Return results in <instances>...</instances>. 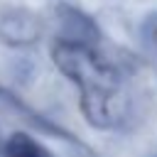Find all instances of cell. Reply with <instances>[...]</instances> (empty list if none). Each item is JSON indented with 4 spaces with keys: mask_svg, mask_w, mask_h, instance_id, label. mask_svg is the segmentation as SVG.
Here are the masks:
<instances>
[{
    "mask_svg": "<svg viewBox=\"0 0 157 157\" xmlns=\"http://www.w3.org/2000/svg\"><path fill=\"white\" fill-rule=\"evenodd\" d=\"M5 157H54L42 142L27 132H12L5 140Z\"/></svg>",
    "mask_w": 157,
    "mask_h": 157,
    "instance_id": "277c9868",
    "label": "cell"
},
{
    "mask_svg": "<svg viewBox=\"0 0 157 157\" xmlns=\"http://www.w3.org/2000/svg\"><path fill=\"white\" fill-rule=\"evenodd\" d=\"M42 34V22L34 12L25 7L5 10L0 15V39L12 47H27L34 44Z\"/></svg>",
    "mask_w": 157,
    "mask_h": 157,
    "instance_id": "7a4b0ae2",
    "label": "cell"
},
{
    "mask_svg": "<svg viewBox=\"0 0 157 157\" xmlns=\"http://www.w3.org/2000/svg\"><path fill=\"white\" fill-rule=\"evenodd\" d=\"M52 61L78 88V101L86 120L93 128H113L128 110V93L120 71L93 47L83 42L56 39Z\"/></svg>",
    "mask_w": 157,
    "mask_h": 157,
    "instance_id": "6da1fadb",
    "label": "cell"
},
{
    "mask_svg": "<svg viewBox=\"0 0 157 157\" xmlns=\"http://www.w3.org/2000/svg\"><path fill=\"white\" fill-rule=\"evenodd\" d=\"M140 39H142V44L152 54H157V10L150 12L142 20V25H140Z\"/></svg>",
    "mask_w": 157,
    "mask_h": 157,
    "instance_id": "5b68a950",
    "label": "cell"
},
{
    "mask_svg": "<svg viewBox=\"0 0 157 157\" xmlns=\"http://www.w3.org/2000/svg\"><path fill=\"white\" fill-rule=\"evenodd\" d=\"M56 22L61 27V37L59 39H69V42H83V44H93L98 32L96 25L91 22V17H86L83 12H78L76 7L69 5H59L56 7Z\"/></svg>",
    "mask_w": 157,
    "mask_h": 157,
    "instance_id": "3957f363",
    "label": "cell"
}]
</instances>
